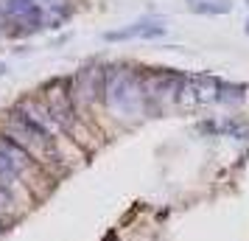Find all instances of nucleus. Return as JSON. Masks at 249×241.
<instances>
[{"mask_svg":"<svg viewBox=\"0 0 249 241\" xmlns=\"http://www.w3.org/2000/svg\"><path fill=\"white\" fill-rule=\"evenodd\" d=\"M6 3V12L12 14V17H20V20H31V23H36L39 20V9H36L34 0H3Z\"/></svg>","mask_w":249,"mask_h":241,"instance_id":"f257e3e1","label":"nucleus"}]
</instances>
